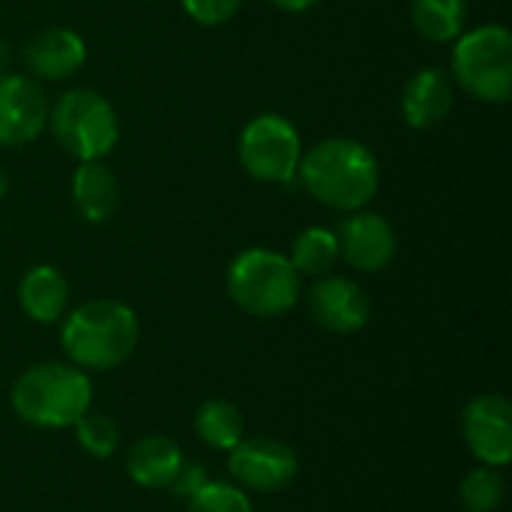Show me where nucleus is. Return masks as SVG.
I'll return each instance as SVG.
<instances>
[{"mask_svg": "<svg viewBox=\"0 0 512 512\" xmlns=\"http://www.w3.org/2000/svg\"><path fill=\"white\" fill-rule=\"evenodd\" d=\"M297 180L312 201L336 213H354L366 210L378 195L381 168L375 153L357 138H324L303 153Z\"/></svg>", "mask_w": 512, "mask_h": 512, "instance_id": "1", "label": "nucleus"}, {"mask_svg": "<svg viewBox=\"0 0 512 512\" xmlns=\"http://www.w3.org/2000/svg\"><path fill=\"white\" fill-rule=\"evenodd\" d=\"M138 315L111 297H96L75 306L60 327V345L72 366L84 372H111L138 348Z\"/></svg>", "mask_w": 512, "mask_h": 512, "instance_id": "2", "label": "nucleus"}, {"mask_svg": "<svg viewBox=\"0 0 512 512\" xmlns=\"http://www.w3.org/2000/svg\"><path fill=\"white\" fill-rule=\"evenodd\" d=\"M9 405L33 429H72L93 405V384L84 369L45 360L15 378Z\"/></svg>", "mask_w": 512, "mask_h": 512, "instance_id": "3", "label": "nucleus"}, {"mask_svg": "<svg viewBox=\"0 0 512 512\" xmlns=\"http://www.w3.org/2000/svg\"><path fill=\"white\" fill-rule=\"evenodd\" d=\"M228 297L237 309L252 318H279L291 312L303 294L300 273L288 261V255L273 249H243L225 276Z\"/></svg>", "mask_w": 512, "mask_h": 512, "instance_id": "4", "label": "nucleus"}, {"mask_svg": "<svg viewBox=\"0 0 512 512\" xmlns=\"http://www.w3.org/2000/svg\"><path fill=\"white\" fill-rule=\"evenodd\" d=\"M48 126L57 144L78 162L105 159L120 141V120L114 105L90 87H72L48 111Z\"/></svg>", "mask_w": 512, "mask_h": 512, "instance_id": "5", "label": "nucleus"}, {"mask_svg": "<svg viewBox=\"0 0 512 512\" xmlns=\"http://www.w3.org/2000/svg\"><path fill=\"white\" fill-rule=\"evenodd\" d=\"M453 81L474 99L504 105L512 96V33L504 24L465 30L453 42Z\"/></svg>", "mask_w": 512, "mask_h": 512, "instance_id": "6", "label": "nucleus"}, {"mask_svg": "<svg viewBox=\"0 0 512 512\" xmlns=\"http://www.w3.org/2000/svg\"><path fill=\"white\" fill-rule=\"evenodd\" d=\"M237 156L243 171L258 183L282 186L291 180L303 159V141L297 126L282 114L252 117L237 141Z\"/></svg>", "mask_w": 512, "mask_h": 512, "instance_id": "7", "label": "nucleus"}, {"mask_svg": "<svg viewBox=\"0 0 512 512\" xmlns=\"http://www.w3.org/2000/svg\"><path fill=\"white\" fill-rule=\"evenodd\" d=\"M228 474L243 492L273 495L297 480L300 459L285 441L255 435L243 438L234 450H228Z\"/></svg>", "mask_w": 512, "mask_h": 512, "instance_id": "8", "label": "nucleus"}, {"mask_svg": "<svg viewBox=\"0 0 512 512\" xmlns=\"http://www.w3.org/2000/svg\"><path fill=\"white\" fill-rule=\"evenodd\" d=\"M462 438L471 456L489 468L512 462V405L504 393H480L462 411Z\"/></svg>", "mask_w": 512, "mask_h": 512, "instance_id": "9", "label": "nucleus"}, {"mask_svg": "<svg viewBox=\"0 0 512 512\" xmlns=\"http://www.w3.org/2000/svg\"><path fill=\"white\" fill-rule=\"evenodd\" d=\"M306 309L321 330L336 336H354L372 318V300L363 285L333 273L312 282V288L306 291Z\"/></svg>", "mask_w": 512, "mask_h": 512, "instance_id": "10", "label": "nucleus"}, {"mask_svg": "<svg viewBox=\"0 0 512 512\" xmlns=\"http://www.w3.org/2000/svg\"><path fill=\"white\" fill-rule=\"evenodd\" d=\"M339 261H345L357 273H381L393 264L399 252V240L393 225L372 210L345 213L336 228Z\"/></svg>", "mask_w": 512, "mask_h": 512, "instance_id": "11", "label": "nucleus"}, {"mask_svg": "<svg viewBox=\"0 0 512 512\" xmlns=\"http://www.w3.org/2000/svg\"><path fill=\"white\" fill-rule=\"evenodd\" d=\"M51 102L30 75H0V147H24L48 126Z\"/></svg>", "mask_w": 512, "mask_h": 512, "instance_id": "12", "label": "nucleus"}, {"mask_svg": "<svg viewBox=\"0 0 512 512\" xmlns=\"http://www.w3.org/2000/svg\"><path fill=\"white\" fill-rule=\"evenodd\" d=\"M21 60L36 81H66L84 66L87 42L72 27H48L24 45Z\"/></svg>", "mask_w": 512, "mask_h": 512, "instance_id": "13", "label": "nucleus"}, {"mask_svg": "<svg viewBox=\"0 0 512 512\" xmlns=\"http://www.w3.org/2000/svg\"><path fill=\"white\" fill-rule=\"evenodd\" d=\"M456 102V81L441 66H423L402 87V117L411 129H432L447 120Z\"/></svg>", "mask_w": 512, "mask_h": 512, "instance_id": "14", "label": "nucleus"}, {"mask_svg": "<svg viewBox=\"0 0 512 512\" xmlns=\"http://www.w3.org/2000/svg\"><path fill=\"white\" fill-rule=\"evenodd\" d=\"M183 462L186 456L177 447V441H171L168 435H144L135 444H129L123 468L135 486L159 492L171 486Z\"/></svg>", "mask_w": 512, "mask_h": 512, "instance_id": "15", "label": "nucleus"}, {"mask_svg": "<svg viewBox=\"0 0 512 512\" xmlns=\"http://www.w3.org/2000/svg\"><path fill=\"white\" fill-rule=\"evenodd\" d=\"M69 195H72L75 213L84 222L102 225L120 207V180L105 165V159H99V162H78V168L72 174Z\"/></svg>", "mask_w": 512, "mask_h": 512, "instance_id": "16", "label": "nucleus"}, {"mask_svg": "<svg viewBox=\"0 0 512 512\" xmlns=\"http://www.w3.org/2000/svg\"><path fill=\"white\" fill-rule=\"evenodd\" d=\"M18 306L33 324H57L69 306L66 276L51 264L30 267L18 282Z\"/></svg>", "mask_w": 512, "mask_h": 512, "instance_id": "17", "label": "nucleus"}, {"mask_svg": "<svg viewBox=\"0 0 512 512\" xmlns=\"http://www.w3.org/2000/svg\"><path fill=\"white\" fill-rule=\"evenodd\" d=\"M411 24L429 42H456L468 24V0H411Z\"/></svg>", "mask_w": 512, "mask_h": 512, "instance_id": "18", "label": "nucleus"}, {"mask_svg": "<svg viewBox=\"0 0 512 512\" xmlns=\"http://www.w3.org/2000/svg\"><path fill=\"white\" fill-rule=\"evenodd\" d=\"M195 435L210 450H234L246 438V417L228 399H207L195 411Z\"/></svg>", "mask_w": 512, "mask_h": 512, "instance_id": "19", "label": "nucleus"}, {"mask_svg": "<svg viewBox=\"0 0 512 512\" xmlns=\"http://www.w3.org/2000/svg\"><path fill=\"white\" fill-rule=\"evenodd\" d=\"M288 261L294 264V270L300 276H327L333 273V267L339 264V240L333 228H321L312 225L306 231H300L291 243V255Z\"/></svg>", "mask_w": 512, "mask_h": 512, "instance_id": "20", "label": "nucleus"}, {"mask_svg": "<svg viewBox=\"0 0 512 512\" xmlns=\"http://www.w3.org/2000/svg\"><path fill=\"white\" fill-rule=\"evenodd\" d=\"M507 498V480L501 468L477 465L459 483V504L465 512H498Z\"/></svg>", "mask_w": 512, "mask_h": 512, "instance_id": "21", "label": "nucleus"}, {"mask_svg": "<svg viewBox=\"0 0 512 512\" xmlns=\"http://www.w3.org/2000/svg\"><path fill=\"white\" fill-rule=\"evenodd\" d=\"M75 441L81 444L84 453H90L93 459H111L120 450V426L99 411H87L75 426Z\"/></svg>", "mask_w": 512, "mask_h": 512, "instance_id": "22", "label": "nucleus"}, {"mask_svg": "<svg viewBox=\"0 0 512 512\" xmlns=\"http://www.w3.org/2000/svg\"><path fill=\"white\" fill-rule=\"evenodd\" d=\"M186 512H255V507L240 486L210 480L201 492H195L186 501Z\"/></svg>", "mask_w": 512, "mask_h": 512, "instance_id": "23", "label": "nucleus"}, {"mask_svg": "<svg viewBox=\"0 0 512 512\" xmlns=\"http://www.w3.org/2000/svg\"><path fill=\"white\" fill-rule=\"evenodd\" d=\"M180 3H183L186 15L204 27H219V24L231 21L243 6V0H180Z\"/></svg>", "mask_w": 512, "mask_h": 512, "instance_id": "24", "label": "nucleus"}, {"mask_svg": "<svg viewBox=\"0 0 512 512\" xmlns=\"http://www.w3.org/2000/svg\"><path fill=\"white\" fill-rule=\"evenodd\" d=\"M210 480H213V477L207 474V465H204V462H183L180 471H177V477L171 480L168 492H171L174 498H180V501H189V498H192L195 492H201Z\"/></svg>", "mask_w": 512, "mask_h": 512, "instance_id": "25", "label": "nucleus"}, {"mask_svg": "<svg viewBox=\"0 0 512 512\" xmlns=\"http://www.w3.org/2000/svg\"><path fill=\"white\" fill-rule=\"evenodd\" d=\"M270 3L282 12H306V9L318 6L321 0H270Z\"/></svg>", "mask_w": 512, "mask_h": 512, "instance_id": "26", "label": "nucleus"}, {"mask_svg": "<svg viewBox=\"0 0 512 512\" xmlns=\"http://www.w3.org/2000/svg\"><path fill=\"white\" fill-rule=\"evenodd\" d=\"M9 66H12V48H9V42L0 36V75H6Z\"/></svg>", "mask_w": 512, "mask_h": 512, "instance_id": "27", "label": "nucleus"}, {"mask_svg": "<svg viewBox=\"0 0 512 512\" xmlns=\"http://www.w3.org/2000/svg\"><path fill=\"white\" fill-rule=\"evenodd\" d=\"M6 189H9V174H6V171L0 168V198L6 195Z\"/></svg>", "mask_w": 512, "mask_h": 512, "instance_id": "28", "label": "nucleus"}]
</instances>
